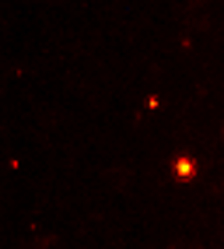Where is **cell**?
Wrapping results in <instances>:
<instances>
[{
	"mask_svg": "<svg viewBox=\"0 0 224 249\" xmlns=\"http://www.w3.org/2000/svg\"><path fill=\"white\" fill-rule=\"evenodd\" d=\"M175 176H179L182 182H189V179L196 176V161L189 158V155H179V158H175Z\"/></svg>",
	"mask_w": 224,
	"mask_h": 249,
	"instance_id": "cell-1",
	"label": "cell"
}]
</instances>
